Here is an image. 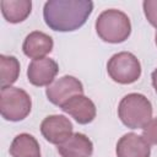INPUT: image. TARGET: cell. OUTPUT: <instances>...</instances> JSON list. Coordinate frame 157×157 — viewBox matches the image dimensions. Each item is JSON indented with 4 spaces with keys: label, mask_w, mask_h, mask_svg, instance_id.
Here are the masks:
<instances>
[{
    "label": "cell",
    "mask_w": 157,
    "mask_h": 157,
    "mask_svg": "<svg viewBox=\"0 0 157 157\" xmlns=\"http://www.w3.org/2000/svg\"><path fill=\"white\" fill-rule=\"evenodd\" d=\"M0 6L4 18L10 23L23 22L32 11L31 0H1Z\"/></svg>",
    "instance_id": "cell-13"
},
{
    "label": "cell",
    "mask_w": 157,
    "mask_h": 157,
    "mask_svg": "<svg viewBox=\"0 0 157 157\" xmlns=\"http://www.w3.org/2000/svg\"><path fill=\"white\" fill-rule=\"evenodd\" d=\"M59 72V65L54 59L43 58L32 60L27 69V77L29 83L37 87L49 86L54 82L55 76Z\"/></svg>",
    "instance_id": "cell-8"
},
{
    "label": "cell",
    "mask_w": 157,
    "mask_h": 157,
    "mask_svg": "<svg viewBox=\"0 0 157 157\" xmlns=\"http://www.w3.org/2000/svg\"><path fill=\"white\" fill-rule=\"evenodd\" d=\"M142 7L147 21L157 29V0H145Z\"/></svg>",
    "instance_id": "cell-16"
},
{
    "label": "cell",
    "mask_w": 157,
    "mask_h": 157,
    "mask_svg": "<svg viewBox=\"0 0 157 157\" xmlns=\"http://www.w3.org/2000/svg\"><path fill=\"white\" fill-rule=\"evenodd\" d=\"M72 124L65 115H48L40 124V132L43 137L56 146L65 142L72 135Z\"/></svg>",
    "instance_id": "cell-7"
},
{
    "label": "cell",
    "mask_w": 157,
    "mask_h": 157,
    "mask_svg": "<svg viewBox=\"0 0 157 157\" xmlns=\"http://www.w3.org/2000/svg\"><path fill=\"white\" fill-rule=\"evenodd\" d=\"M96 32L107 43L118 44L125 42L131 33V23L128 15L117 9H108L96 20Z\"/></svg>",
    "instance_id": "cell-2"
},
{
    "label": "cell",
    "mask_w": 157,
    "mask_h": 157,
    "mask_svg": "<svg viewBox=\"0 0 157 157\" xmlns=\"http://www.w3.org/2000/svg\"><path fill=\"white\" fill-rule=\"evenodd\" d=\"M0 86L6 88L12 86L20 76V63L16 56L0 55Z\"/></svg>",
    "instance_id": "cell-15"
},
{
    "label": "cell",
    "mask_w": 157,
    "mask_h": 157,
    "mask_svg": "<svg viewBox=\"0 0 157 157\" xmlns=\"http://www.w3.org/2000/svg\"><path fill=\"white\" fill-rule=\"evenodd\" d=\"M45 94L49 102L61 107L71 97L76 94H83V86L78 78L65 75L50 83L45 90Z\"/></svg>",
    "instance_id": "cell-6"
},
{
    "label": "cell",
    "mask_w": 157,
    "mask_h": 157,
    "mask_svg": "<svg viewBox=\"0 0 157 157\" xmlns=\"http://www.w3.org/2000/svg\"><path fill=\"white\" fill-rule=\"evenodd\" d=\"M93 11L91 0H49L43 7L45 25L56 32H72L82 27Z\"/></svg>",
    "instance_id": "cell-1"
},
{
    "label": "cell",
    "mask_w": 157,
    "mask_h": 157,
    "mask_svg": "<svg viewBox=\"0 0 157 157\" xmlns=\"http://www.w3.org/2000/svg\"><path fill=\"white\" fill-rule=\"evenodd\" d=\"M115 153L118 157H150L151 147L144 136L128 132L118 140Z\"/></svg>",
    "instance_id": "cell-10"
},
{
    "label": "cell",
    "mask_w": 157,
    "mask_h": 157,
    "mask_svg": "<svg viewBox=\"0 0 157 157\" xmlns=\"http://www.w3.org/2000/svg\"><path fill=\"white\" fill-rule=\"evenodd\" d=\"M107 71L114 82L130 85L141 76V64L139 59L129 52L114 54L107 63Z\"/></svg>",
    "instance_id": "cell-5"
},
{
    "label": "cell",
    "mask_w": 157,
    "mask_h": 157,
    "mask_svg": "<svg viewBox=\"0 0 157 157\" xmlns=\"http://www.w3.org/2000/svg\"><path fill=\"white\" fill-rule=\"evenodd\" d=\"M53 47L54 42L50 36L40 31H33L26 36L22 44V50L26 56L37 60L45 58V55L53 50Z\"/></svg>",
    "instance_id": "cell-11"
},
{
    "label": "cell",
    "mask_w": 157,
    "mask_h": 157,
    "mask_svg": "<svg viewBox=\"0 0 157 157\" xmlns=\"http://www.w3.org/2000/svg\"><path fill=\"white\" fill-rule=\"evenodd\" d=\"M10 155L12 157H40V147L33 135L22 132L12 140Z\"/></svg>",
    "instance_id": "cell-14"
},
{
    "label": "cell",
    "mask_w": 157,
    "mask_h": 157,
    "mask_svg": "<svg viewBox=\"0 0 157 157\" xmlns=\"http://www.w3.org/2000/svg\"><path fill=\"white\" fill-rule=\"evenodd\" d=\"M118 117L130 129H144L152 119V104L141 93H129L118 105Z\"/></svg>",
    "instance_id": "cell-3"
},
{
    "label": "cell",
    "mask_w": 157,
    "mask_h": 157,
    "mask_svg": "<svg viewBox=\"0 0 157 157\" xmlns=\"http://www.w3.org/2000/svg\"><path fill=\"white\" fill-rule=\"evenodd\" d=\"M32 109V99L29 94L20 87L1 88L0 92V112L1 117L7 121H21L28 117Z\"/></svg>",
    "instance_id": "cell-4"
},
{
    "label": "cell",
    "mask_w": 157,
    "mask_h": 157,
    "mask_svg": "<svg viewBox=\"0 0 157 157\" xmlns=\"http://www.w3.org/2000/svg\"><path fill=\"white\" fill-rule=\"evenodd\" d=\"M61 110L71 115L78 124H88L94 120L97 109L94 103L83 94H76L71 97L61 107Z\"/></svg>",
    "instance_id": "cell-9"
},
{
    "label": "cell",
    "mask_w": 157,
    "mask_h": 157,
    "mask_svg": "<svg viewBox=\"0 0 157 157\" xmlns=\"http://www.w3.org/2000/svg\"><path fill=\"white\" fill-rule=\"evenodd\" d=\"M142 136L150 145H157V118L151 119V121L142 129Z\"/></svg>",
    "instance_id": "cell-17"
},
{
    "label": "cell",
    "mask_w": 157,
    "mask_h": 157,
    "mask_svg": "<svg viewBox=\"0 0 157 157\" xmlns=\"http://www.w3.org/2000/svg\"><path fill=\"white\" fill-rule=\"evenodd\" d=\"M151 80H152V86H153V88H155V91H156V93H157V69H155V70L152 71V74H151Z\"/></svg>",
    "instance_id": "cell-18"
},
{
    "label": "cell",
    "mask_w": 157,
    "mask_h": 157,
    "mask_svg": "<svg viewBox=\"0 0 157 157\" xmlns=\"http://www.w3.org/2000/svg\"><path fill=\"white\" fill-rule=\"evenodd\" d=\"M155 42H156V45H157V32H156V34H155Z\"/></svg>",
    "instance_id": "cell-19"
},
{
    "label": "cell",
    "mask_w": 157,
    "mask_h": 157,
    "mask_svg": "<svg viewBox=\"0 0 157 157\" xmlns=\"http://www.w3.org/2000/svg\"><path fill=\"white\" fill-rule=\"evenodd\" d=\"M58 152L61 157H91L93 144L85 134L75 132L58 146Z\"/></svg>",
    "instance_id": "cell-12"
}]
</instances>
